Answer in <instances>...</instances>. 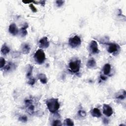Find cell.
Here are the masks:
<instances>
[{
  "mask_svg": "<svg viewBox=\"0 0 126 126\" xmlns=\"http://www.w3.org/2000/svg\"><path fill=\"white\" fill-rule=\"evenodd\" d=\"M46 104L49 111L52 113H56L59 109L60 104L57 98H50L46 101Z\"/></svg>",
  "mask_w": 126,
  "mask_h": 126,
  "instance_id": "obj_1",
  "label": "cell"
},
{
  "mask_svg": "<svg viewBox=\"0 0 126 126\" xmlns=\"http://www.w3.org/2000/svg\"><path fill=\"white\" fill-rule=\"evenodd\" d=\"M33 58L35 61L39 64L43 63L46 59L45 53L41 49H39L36 51Z\"/></svg>",
  "mask_w": 126,
  "mask_h": 126,
  "instance_id": "obj_2",
  "label": "cell"
},
{
  "mask_svg": "<svg viewBox=\"0 0 126 126\" xmlns=\"http://www.w3.org/2000/svg\"><path fill=\"white\" fill-rule=\"evenodd\" d=\"M81 66V61L79 60H76L71 61L69 63V68L71 72L77 73L79 71Z\"/></svg>",
  "mask_w": 126,
  "mask_h": 126,
  "instance_id": "obj_3",
  "label": "cell"
},
{
  "mask_svg": "<svg viewBox=\"0 0 126 126\" xmlns=\"http://www.w3.org/2000/svg\"><path fill=\"white\" fill-rule=\"evenodd\" d=\"M81 43V40L79 36L75 35L72 37L69 38L68 44L72 48H76L80 45Z\"/></svg>",
  "mask_w": 126,
  "mask_h": 126,
  "instance_id": "obj_4",
  "label": "cell"
},
{
  "mask_svg": "<svg viewBox=\"0 0 126 126\" xmlns=\"http://www.w3.org/2000/svg\"><path fill=\"white\" fill-rule=\"evenodd\" d=\"M26 107L28 113L30 115L33 114L34 113L35 106L33 103V100L32 99H27L25 101Z\"/></svg>",
  "mask_w": 126,
  "mask_h": 126,
  "instance_id": "obj_5",
  "label": "cell"
},
{
  "mask_svg": "<svg viewBox=\"0 0 126 126\" xmlns=\"http://www.w3.org/2000/svg\"><path fill=\"white\" fill-rule=\"evenodd\" d=\"M89 50L91 53L93 54H98L99 52L97 43L95 40H93L91 41L89 45Z\"/></svg>",
  "mask_w": 126,
  "mask_h": 126,
  "instance_id": "obj_6",
  "label": "cell"
},
{
  "mask_svg": "<svg viewBox=\"0 0 126 126\" xmlns=\"http://www.w3.org/2000/svg\"><path fill=\"white\" fill-rule=\"evenodd\" d=\"M107 44V51L108 53L111 54H114L117 53V52L119 50L120 46L118 44L114 43H111Z\"/></svg>",
  "mask_w": 126,
  "mask_h": 126,
  "instance_id": "obj_7",
  "label": "cell"
},
{
  "mask_svg": "<svg viewBox=\"0 0 126 126\" xmlns=\"http://www.w3.org/2000/svg\"><path fill=\"white\" fill-rule=\"evenodd\" d=\"M103 113L107 117H110L113 114V111L109 105L104 104L103 105Z\"/></svg>",
  "mask_w": 126,
  "mask_h": 126,
  "instance_id": "obj_8",
  "label": "cell"
},
{
  "mask_svg": "<svg viewBox=\"0 0 126 126\" xmlns=\"http://www.w3.org/2000/svg\"><path fill=\"white\" fill-rule=\"evenodd\" d=\"M49 44L48 39L46 36L43 37L39 41V47L41 48H47L49 47Z\"/></svg>",
  "mask_w": 126,
  "mask_h": 126,
  "instance_id": "obj_9",
  "label": "cell"
},
{
  "mask_svg": "<svg viewBox=\"0 0 126 126\" xmlns=\"http://www.w3.org/2000/svg\"><path fill=\"white\" fill-rule=\"evenodd\" d=\"M8 30H9V32L13 35H16L19 32V30H18L16 25L14 23H11L9 25Z\"/></svg>",
  "mask_w": 126,
  "mask_h": 126,
  "instance_id": "obj_10",
  "label": "cell"
},
{
  "mask_svg": "<svg viewBox=\"0 0 126 126\" xmlns=\"http://www.w3.org/2000/svg\"><path fill=\"white\" fill-rule=\"evenodd\" d=\"M126 97V93L125 90H122L119 91L116 94V98L119 100H124Z\"/></svg>",
  "mask_w": 126,
  "mask_h": 126,
  "instance_id": "obj_11",
  "label": "cell"
},
{
  "mask_svg": "<svg viewBox=\"0 0 126 126\" xmlns=\"http://www.w3.org/2000/svg\"><path fill=\"white\" fill-rule=\"evenodd\" d=\"M92 116L94 117L99 118L101 116V113L99 109L97 108H94L90 111Z\"/></svg>",
  "mask_w": 126,
  "mask_h": 126,
  "instance_id": "obj_12",
  "label": "cell"
},
{
  "mask_svg": "<svg viewBox=\"0 0 126 126\" xmlns=\"http://www.w3.org/2000/svg\"><path fill=\"white\" fill-rule=\"evenodd\" d=\"M96 63L95 60L94 58H91L88 60L86 66L89 68H93L96 66Z\"/></svg>",
  "mask_w": 126,
  "mask_h": 126,
  "instance_id": "obj_13",
  "label": "cell"
},
{
  "mask_svg": "<svg viewBox=\"0 0 126 126\" xmlns=\"http://www.w3.org/2000/svg\"><path fill=\"white\" fill-rule=\"evenodd\" d=\"M28 24L26 23L24 24V25H23V26L20 29V34L21 35V36L22 37L25 36L27 34H28V32H27V28H28Z\"/></svg>",
  "mask_w": 126,
  "mask_h": 126,
  "instance_id": "obj_14",
  "label": "cell"
},
{
  "mask_svg": "<svg viewBox=\"0 0 126 126\" xmlns=\"http://www.w3.org/2000/svg\"><path fill=\"white\" fill-rule=\"evenodd\" d=\"M111 65L109 63H106L103 67V74L105 75H108L111 71Z\"/></svg>",
  "mask_w": 126,
  "mask_h": 126,
  "instance_id": "obj_15",
  "label": "cell"
},
{
  "mask_svg": "<svg viewBox=\"0 0 126 126\" xmlns=\"http://www.w3.org/2000/svg\"><path fill=\"white\" fill-rule=\"evenodd\" d=\"M38 79L42 84H46L47 82V78L45 74L40 73L37 76Z\"/></svg>",
  "mask_w": 126,
  "mask_h": 126,
  "instance_id": "obj_16",
  "label": "cell"
},
{
  "mask_svg": "<svg viewBox=\"0 0 126 126\" xmlns=\"http://www.w3.org/2000/svg\"><path fill=\"white\" fill-rule=\"evenodd\" d=\"M31 50V48L30 45L28 44L25 43L23 44L22 47V52L24 54H28L30 53Z\"/></svg>",
  "mask_w": 126,
  "mask_h": 126,
  "instance_id": "obj_17",
  "label": "cell"
},
{
  "mask_svg": "<svg viewBox=\"0 0 126 126\" xmlns=\"http://www.w3.org/2000/svg\"><path fill=\"white\" fill-rule=\"evenodd\" d=\"M15 68V64L11 62H9L8 63V64L7 65H6L5 66H4L3 70L5 71H9L11 70L14 69Z\"/></svg>",
  "mask_w": 126,
  "mask_h": 126,
  "instance_id": "obj_18",
  "label": "cell"
},
{
  "mask_svg": "<svg viewBox=\"0 0 126 126\" xmlns=\"http://www.w3.org/2000/svg\"><path fill=\"white\" fill-rule=\"evenodd\" d=\"M10 51L9 48L6 45V44H4L1 48V53L3 55H6L9 53Z\"/></svg>",
  "mask_w": 126,
  "mask_h": 126,
  "instance_id": "obj_19",
  "label": "cell"
},
{
  "mask_svg": "<svg viewBox=\"0 0 126 126\" xmlns=\"http://www.w3.org/2000/svg\"><path fill=\"white\" fill-rule=\"evenodd\" d=\"M33 70V66L31 64H29L28 67V70L27 71V74H26V76L27 78H31L32 75V72Z\"/></svg>",
  "mask_w": 126,
  "mask_h": 126,
  "instance_id": "obj_20",
  "label": "cell"
},
{
  "mask_svg": "<svg viewBox=\"0 0 126 126\" xmlns=\"http://www.w3.org/2000/svg\"><path fill=\"white\" fill-rule=\"evenodd\" d=\"M64 125L65 126H73L74 125L73 122L70 119L67 118L64 121Z\"/></svg>",
  "mask_w": 126,
  "mask_h": 126,
  "instance_id": "obj_21",
  "label": "cell"
},
{
  "mask_svg": "<svg viewBox=\"0 0 126 126\" xmlns=\"http://www.w3.org/2000/svg\"><path fill=\"white\" fill-rule=\"evenodd\" d=\"M52 125L54 126H62V123L60 120H56L53 122Z\"/></svg>",
  "mask_w": 126,
  "mask_h": 126,
  "instance_id": "obj_22",
  "label": "cell"
},
{
  "mask_svg": "<svg viewBox=\"0 0 126 126\" xmlns=\"http://www.w3.org/2000/svg\"><path fill=\"white\" fill-rule=\"evenodd\" d=\"M0 68L1 69L2 68L4 67V66H5V61L4 60V59L2 57H0Z\"/></svg>",
  "mask_w": 126,
  "mask_h": 126,
  "instance_id": "obj_23",
  "label": "cell"
},
{
  "mask_svg": "<svg viewBox=\"0 0 126 126\" xmlns=\"http://www.w3.org/2000/svg\"><path fill=\"white\" fill-rule=\"evenodd\" d=\"M35 80L33 77H31V78H29V81H28V83L29 85H33L35 84Z\"/></svg>",
  "mask_w": 126,
  "mask_h": 126,
  "instance_id": "obj_24",
  "label": "cell"
},
{
  "mask_svg": "<svg viewBox=\"0 0 126 126\" xmlns=\"http://www.w3.org/2000/svg\"><path fill=\"white\" fill-rule=\"evenodd\" d=\"M78 115L81 117H85L86 116V113L84 110H79L78 112Z\"/></svg>",
  "mask_w": 126,
  "mask_h": 126,
  "instance_id": "obj_25",
  "label": "cell"
},
{
  "mask_svg": "<svg viewBox=\"0 0 126 126\" xmlns=\"http://www.w3.org/2000/svg\"><path fill=\"white\" fill-rule=\"evenodd\" d=\"M64 2V0H56V5L58 7H61L62 6L63 3Z\"/></svg>",
  "mask_w": 126,
  "mask_h": 126,
  "instance_id": "obj_26",
  "label": "cell"
},
{
  "mask_svg": "<svg viewBox=\"0 0 126 126\" xmlns=\"http://www.w3.org/2000/svg\"><path fill=\"white\" fill-rule=\"evenodd\" d=\"M19 121H20L22 122L25 123L28 121V118H27V116H22L21 117H19Z\"/></svg>",
  "mask_w": 126,
  "mask_h": 126,
  "instance_id": "obj_27",
  "label": "cell"
},
{
  "mask_svg": "<svg viewBox=\"0 0 126 126\" xmlns=\"http://www.w3.org/2000/svg\"><path fill=\"white\" fill-rule=\"evenodd\" d=\"M29 7L33 12H37V9H36V7L33 5V4L32 3H30L29 5Z\"/></svg>",
  "mask_w": 126,
  "mask_h": 126,
  "instance_id": "obj_28",
  "label": "cell"
},
{
  "mask_svg": "<svg viewBox=\"0 0 126 126\" xmlns=\"http://www.w3.org/2000/svg\"><path fill=\"white\" fill-rule=\"evenodd\" d=\"M100 79H101V80H106L107 79V77H106L105 76H104V75H101L100 76Z\"/></svg>",
  "mask_w": 126,
  "mask_h": 126,
  "instance_id": "obj_29",
  "label": "cell"
},
{
  "mask_svg": "<svg viewBox=\"0 0 126 126\" xmlns=\"http://www.w3.org/2000/svg\"><path fill=\"white\" fill-rule=\"evenodd\" d=\"M39 3H40L42 6H44L45 5V1H40L39 2Z\"/></svg>",
  "mask_w": 126,
  "mask_h": 126,
  "instance_id": "obj_30",
  "label": "cell"
},
{
  "mask_svg": "<svg viewBox=\"0 0 126 126\" xmlns=\"http://www.w3.org/2000/svg\"><path fill=\"white\" fill-rule=\"evenodd\" d=\"M120 126H125V125L124 124H121V125H120Z\"/></svg>",
  "mask_w": 126,
  "mask_h": 126,
  "instance_id": "obj_31",
  "label": "cell"
}]
</instances>
